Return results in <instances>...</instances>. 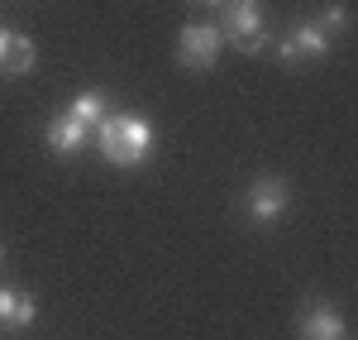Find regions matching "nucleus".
<instances>
[{"label": "nucleus", "mask_w": 358, "mask_h": 340, "mask_svg": "<svg viewBox=\"0 0 358 340\" xmlns=\"http://www.w3.org/2000/svg\"><path fill=\"white\" fill-rule=\"evenodd\" d=\"M0 268H5V245H0Z\"/></svg>", "instance_id": "4468645a"}, {"label": "nucleus", "mask_w": 358, "mask_h": 340, "mask_svg": "<svg viewBox=\"0 0 358 340\" xmlns=\"http://www.w3.org/2000/svg\"><path fill=\"white\" fill-rule=\"evenodd\" d=\"M287 211H292V187H287V177L258 172V177L248 182V192H244V221L258 226V230H268V226H277Z\"/></svg>", "instance_id": "7ed1b4c3"}, {"label": "nucleus", "mask_w": 358, "mask_h": 340, "mask_svg": "<svg viewBox=\"0 0 358 340\" xmlns=\"http://www.w3.org/2000/svg\"><path fill=\"white\" fill-rule=\"evenodd\" d=\"M315 25L325 29L330 39H339V34H349V5H344V0H330V5L320 10V20H315Z\"/></svg>", "instance_id": "9b49d317"}, {"label": "nucleus", "mask_w": 358, "mask_h": 340, "mask_svg": "<svg viewBox=\"0 0 358 340\" xmlns=\"http://www.w3.org/2000/svg\"><path fill=\"white\" fill-rule=\"evenodd\" d=\"M220 48H224L220 29L210 25V20H192L177 34V67L182 72H210L220 62Z\"/></svg>", "instance_id": "20e7f679"}, {"label": "nucleus", "mask_w": 358, "mask_h": 340, "mask_svg": "<svg viewBox=\"0 0 358 340\" xmlns=\"http://www.w3.org/2000/svg\"><path fill=\"white\" fill-rule=\"evenodd\" d=\"M34 62H38L34 39H29V34H15V39H10V57H5V72H0V77H29V72H34Z\"/></svg>", "instance_id": "9d476101"}, {"label": "nucleus", "mask_w": 358, "mask_h": 340, "mask_svg": "<svg viewBox=\"0 0 358 340\" xmlns=\"http://www.w3.org/2000/svg\"><path fill=\"white\" fill-rule=\"evenodd\" d=\"M220 39L229 48H239L244 57H258L273 48V34H268V10L263 0H224L220 5Z\"/></svg>", "instance_id": "f03ea898"}, {"label": "nucleus", "mask_w": 358, "mask_h": 340, "mask_svg": "<svg viewBox=\"0 0 358 340\" xmlns=\"http://www.w3.org/2000/svg\"><path fill=\"white\" fill-rule=\"evenodd\" d=\"M91 144L101 149V158L115 163V168H138V163H148L158 135H153V125L143 115H106L91 130Z\"/></svg>", "instance_id": "f257e3e1"}, {"label": "nucleus", "mask_w": 358, "mask_h": 340, "mask_svg": "<svg viewBox=\"0 0 358 340\" xmlns=\"http://www.w3.org/2000/svg\"><path fill=\"white\" fill-rule=\"evenodd\" d=\"M67 115H77L82 125H101L106 115H110V91H101V86H91V91H77L72 96V106H67Z\"/></svg>", "instance_id": "1a4fd4ad"}, {"label": "nucleus", "mask_w": 358, "mask_h": 340, "mask_svg": "<svg viewBox=\"0 0 358 340\" xmlns=\"http://www.w3.org/2000/svg\"><path fill=\"white\" fill-rule=\"evenodd\" d=\"M43 144H48V154L53 158H77L91 149V125H82L77 115H53L48 120V130H43Z\"/></svg>", "instance_id": "39448f33"}, {"label": "nucleus", "mask_w": 358, "mask_h": 340, "mask_svg": "<svg viewBox=\"0 0 358 340\" xmlns=\"http://www.w3.org/2000/svg\"><path fill=\"white\" fill-rule=\"evenodd\" d=\"M192 5H196V10H220L224 0H192Z\"/></svg>", "instance_id": "ddd939ff"}, {"label": "nucleus", "mask_w": 358, "mask_h": 340, "mask_svg": "<svg viewBox=\"0 0 358 340\" xmlns=\"http://www.w3.org/2000/svg\"><path fill=\"white\" fill-rule=\"evenodd\" d=\"M296 331L301 340H344V312L334 302H306Z\"/></svg>", "instance_id": "0eeeda50"}, {"label": "nucleus", "mask_w": 358, "mask_h": 340, "mask_svg": "<svg viewBox=\"0 0 358 340\" xmlns=\"http://www.w3.org/2000/svg\"><path fill=\"white\" fill-rule=\"evenodd\" d=\"M287 39H292V48L301 53V62H325L330 48H334V39L315 25V20H296V25L287 29Z\"/></svg>", "instance_id": "6e6552de"}, {"label": "nucleus", "mask_w": 358, "mask_h": 340, "mask_svg": "<svg viewBox=\"0 0 358 340\" xmlns=\"http://www.w3.org/2000/svg\"><path fill=\"white\" fill-rule=\"evenodd\" d=\"M10 39H15V29L0 25V72H5V57H10Z\"/></svg>", "instance_id": "f8f14e48"}, {"label": "nucleus", "mask_w": 358, "mask_h": 340, "mask_svg": "<svg viewBox=\"0 0 358 340\" xmlns=\"http://www.w3.org/2000/svg\"><path fill=\"white\" fill-rule=\"evenodd\" d=\"M38 316V297L29 287L0 283V331H29Z\"/></svg>", "instance_id": "423d86ee"}]
</instances>
